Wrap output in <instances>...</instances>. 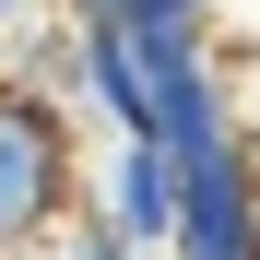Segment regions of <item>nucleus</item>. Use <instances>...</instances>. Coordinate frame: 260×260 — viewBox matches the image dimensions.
<instances>
[{"label":"nucleus","instance_id":"nucleus-1","mask_svg":"<svg viewBox=\"0 0 260 260\" xmlns=\"http://www.w3.org/2000/svg\"><path fill=\"white\" fill-rule=\"evenodd\" d=\"M83 154H95V130L0 71V260H36L83 213Z\"/></svg>","mask_w":260,"mask_h":260},{"label":"nucleus","instance_id":"nucleus-2","mask_svg":"<svg viewBox=\"0 0 260 260\" xmlns=\"http://www.w3.org/2000/svg\"><path fill=\"white\" fill-rule=\"evenodd\" d=\"M83 213H95L118 248L166 260L178 248V154L166 142H95L83 154Z\"/></svg>","mask_w":260,"mask_h":260},{"label":"nucleus","instance_id":"nucleus-3","mask_svg":"<svg viewBox=\"0 0 260 260\" xmlns=\"http://www.w3.org/2000/svg\"><path fill=\"white\" fill-rule=\"evenodd\" d=\"M166 260H260V154L178 178V248Z\"/></svg>","mask_w":260,"mask_h":260},{"label":"nucleus","instance_id":"nucleus-4","mask_svg":"<svg viewBox=\"0 0 260 260\" xmlns=\"http://www.w3.org/2000/svg\"><path fill=\"white\" fill-rule=\"evenodd\" d=\"M71 24H118L142 71H178V59H213V0H59Z\"/></svg>","mask_w":260,"mask_h":260},{"label":"nucleus","instance_id":"nucleus-5","mask_svg":"<svg viewBox=\"0 0 260 260\" xmlns=\"http://www.w3.org/2000/svg\"><path fill=\"white\" fill-rule=\"evenodd\" d=\"M36 260H142V248H118V237L95 225V213H71V225H59L48 248H36Z\"/></svg>","mask_w":260,"mask_h":260},{"label":"nucleus","instance_id":"nucleus-6","mask_svg":"<svg viewBox=\"0 0 260 260\" xmlns=\"http://www.w3.org/2000/svg\"><path fill=\"white\" fill-rule=\"evenodd\" d=\"M213 48H225V59H260V0H213Z\"/></svg>","mask_w":260,"mask_h":260},{"label":"nucleus","instance_id":"nucleus-7","mask_svg":"<svg viewBox=\"0 0 260 260\" xmlns=\"http://www.w3.org/2000/svg\"><path fill=\"white\" fill-rule=\"evenodd\" d=\"M237 130H248V154H260V59H237Z\"/></svg>","mask_w":260,"mask_h":260},{"label":"nucleus","instance_id":"nucleus-8","mask_svg":"<svg viewBox=\"0 0 260 260\" xmlns=\"http://www.w3.org/2000/svg\"><path fill=\"white\" fill-rule=\"evenodd\" d=\"M36 12H59V0H0V48H12V36H24Z\"/></svg>","mask_w":260,"mask_h":260}]
</instances>
